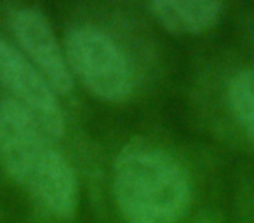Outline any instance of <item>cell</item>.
Wrapping results in <instances>:
<instances>
[{"mask_svg":"<svg viewBox=\"0 0 254 223\" xmlns=\"http://www.w3.org/2000/svg\"><path fill=\"white\" fill-rule=\"evenodd\" d=\"M152 16L166 30L181 35H198L218 23L223 5L219 2L157 0L148 5Z\"/></svg>","mask_w":254,"mask_h":223,"instance_id":"8992f818","label":"cell"},{"mask_svg":"<svg viewBox=\"0 0 254 223\" xmlns=\"http://www.w3.org/2000/svg\"><path fill=\"white\" fill-rule=\"evenodd\" d=\"M195 223H216V222H212L211 218H200V220H197Z\"/></svg>","mask_w":254,"mask_h":223,"instance_id":"ba28073f","label":"cell"},{"mask_svg":"<svg viewBox=\"0 0 254 223\" xmlns=\"http://www.w3.org/2000/svg\"><path fill=\"white\" fill-rule=\"evenodd\" d=\"M46 138L14 99L0 103V155L5 169L53 215L70 218L78 202L77 176Z\"/></svg>","mask_w":254,"mask_h":223,"instance_id":"6da1fadb","label":"cell"},{"mask_svg":"<svg viewBox=\"0 0 254 223\" xmlns=\"http://www.w3.org/2000/svg\"><path fill=\"white\" fill-rule=\"evenodd\" d=\"M228 99L237 122L254 142V68H247L230 80Z\"/></svg>","mask_w":254,"mask_h":223,"instance_id":"52a82bcc","label":"cell"},{"mask_svg":"<svg viewBox=\"0 0 254 223\" xmlns=\"http://www.w3.org/2000/svg\"><path fill=\"white\" fill-rule=\"evenodd\" d=\"M68 67L94 96L124 101L131 96L134 75L120 47L101 30L73 28L66 37Z\"/></svg>","mask_w":254,"mask_h":223,"instance_id":"3957f363","label":"cell"},{"mask_svg":"<svg viewBox=\"0 0 254 223\" xmlns=\"http://www.w3.org/2000/svg\"><path fill=\"white\" fill-rule=\"evenodd\" d=\"M0 82L33 117L47 138H61L64 117L56 92L25 56L0 39Z\"/></svg>","mask_w":254,"mask_h":223,"instance_id":"277c9868","label":"cell"},{"mask_svg":"<svg viewBox=\"0 0 254 223\" xmlns=\"http://www.w3.org/2000/svg\"><path fill=\"white\" fill-rule=\"evenodd\" d=\"M12 30L25 53L33 61L54 92L66 94L71 89L70 67L64 61L49 21L35 9H19L12 14Z\"/></svg>","mask_w":254,"mask_h":223,"instance_id":"5b68a950","label":"cell"},{"mask_svg":"<svg viewBox=\"0 0 254 223\" xmlns=\"http://www.w3.org/2000/svg\"><path fill=\"white\" fill-rule=\"evenodd\" d=\"M113 192L127 223H178L190 202V180L171 153L141 140L117 157Z\"/></svg>","mask_w":254,"mask_h":223,"instance_id":"7a4b0ae2","label":"cell"}]
</instances>
